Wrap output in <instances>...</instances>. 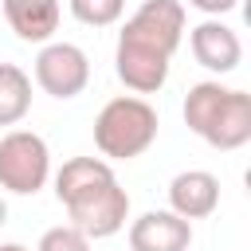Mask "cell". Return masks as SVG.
I'll return each instance as SVG.
<instances>
[{"label":"cell","mask_w":251,"mask_h":251,"mask_svg":"<svg viewBox=\"0 0 251 251\" xmlns=\"http://www.w3.org/2000/svg\"><path fill=\"white\" fill-rule=\"evenodd\" d=\"M184 39V4L180 0H145L122 27L114 71L133 94H157L169 78L173 51Z\"/></svg>","instance_id":"obj_1"},{"label":"cell","mask_w":251,"mask_h":251,"mask_svg":"<svg viewBox=\"0 0 251 251\" xmlns=\"http://www.w3.org/2000/svg\"><path fill=\"white\" fill-rule=\"evenodd\" d=\"M55 196L86 239H106L126 227L129 192L118 184L114 169L102 157H71L55 173Z\"/></svg>","instance_id":"obj_2"},{"label":"cell","mask_w":251,"mask_h":251,"mask_svg":"<svg viewBox=\"0 0 251 251\" xmlns=\"http://www.w3.org/2000/svg\"><path fill=\"white\" fill-rule=\"evenodd\" d=\"M184 126L212 149H239L251 141V94L220 82H196L184 94Z\"/></svg>","instance_id":"obj_3"},{"label":"cell","mask_w":251,"mask_h":251,"mask_svg":"<svg viewBox=\"0 0 251 251\" xmlns=\"http://www.w3.org/2000/svg\"><path fill=\"white\" fill-rule=\"evenodd\" d=\"M157 110L137 98V94H122V98H110L98 118H94V145L102 157H114V161H129V157H141L153 141H157Z\"/></svg>","instance_id":"obj_4"},{"label":"cell","mask_w":251,"mask_h":251,"mask_svg":"<svg viewBox=\"0 0 251 251\" xmlns=\"http://www.w3.org/2000/svg\"><path fill=\"white\" fill-rule=\"evenodd\" d=\"M51 176L47 141L31 129H12L0 137V188L16 196H35Z\"/></svg>","instance_id":"obj_5"},{"label":"cell","mask_w":251,"mask_h":251,"mask_svg":"<svg viewBox=\"0 0 251 251\" xmlns=\"http://www.w3.org/2000/svg\"><path fill=\"white\" fill-rule=\"evenodd\" d=\"M35 82L51 98H75L90 82V59L75 43H43L35 55Z\"/></svg>","instance_id":"obj_6"},{"label":"cell","mask_w":251,"mask_h":251,"mask_svg":"<svg viewBox=\"0 0 251 251\" xmlns=\"http://www.w3.org/2000/svg\"><path fill=\"white\" fill-rule=\"evenodd\" d=\"M192 224L176 212H145L129 224V251H188Z\"/></svg>","instance_id":"obj_7"},{"label":"cell","mask_w":251,"mask_h":251,"mask_svg":"<svg viewBox=\"0 0 251 251\" xmlns=\"http://www.w3.org/2000/svg\"><path fill=\"white\" fill-rule=\"evenodd\" d=\"M188 47H192L196 63L208 67V71H216V75L235 71L239 59H243V43H239V35H235L227 24H220V20H204V24H196L192 35H188Z\"/></svg>","instance_id":"obj_8"},{"label":"cell","mask_w":251,"mask_h":251,"mask_svg":"<svg viewBox=\"0 0 251 251\" xmlns=\"http://www.w3.org/2000/svg\"><path fill=\"white\" fill-rule=\"evenodd\" d=\"M169 204H173L169 212H176L180 220H204L220 204V180L204 169L176 173L173 184H169Z\"/></svg>","instance_id":"obj_9"},{"label":"cell","mask_w":251,"mask_h":251,"mask_svg":"<svg viewBox=\"0 0 251 251\" xmlns=\"http://www.w3.org/2000/svg\"><path fill=\"white\" fill-rule=\"evenodd\" d=\"M0 8L8 27L24 43H47L59 31V16H63L59 0H0Z\"/></svg>","instance_id":"obj_10"},{"label":"cell","mask_w":251,"mask_h":251,"mask_svg":"<svg viewBox=\"0 0 251 251\" xmlns=\"http://www.w3.org/2000/svg\"><path fill=\"white\" fill-rule=\"evenodd\" d=\"M31 110V78L16 63H0V126L24 122Z\"/></svg>","instance_id":"obj_11"},{"label":"cell","mask_w":251,"mask_h":251,"mask_svg":"<svg viewBox=\"0 0 251 251\" xmlns=\"http://www.w3.org/2000/svg\"><path fill=\"white\" fill-rule=\"evenodd\" d=\"M126 12V0H71V16L90 27H110Z\"/></svg>","instance_id":"obj_12"},{"label":"cell","mask_w":251,"mask_h":251,"mask_svg":"<svg viewBox=\"0 0 251 251\" xmlns=\"http://www.w3.org/2000/svg\"><path fill=\"white\" fill-rule=\"evenodd\" d=\"M35 251H90V239H86L78 227L59 224V227L43 231V239H39V247H35Z\"/></svg>","instance_id":"obj_13"},{"label":"cell","mask_w":251,"mask_h":251,"mask_svg":"<svg viewBox=\"0 0 251 251\" xmlns=\"http://www.w3.org/2000/svg\"><path fill=\"white\" fill-rule=\"evenodd\" d=\"M188 4H192L196 12H204V16H212V20H216V16L231 12V8L239 4V0H188Z\"/></svg>","instance_id":"obj_14"},{"label":"cell","mask_w":251,"mask_h":251,"mask_svg":"<svg viewBox=\"0 0 251 251\" xmlns=\"http://www.w3.org/2000/svg\"><path fill=\"white\" fill-rule=\"evenodd\" d=\"M8 224V204H4V196H0V227Z\"/></svg>","instance_id":"obj_15"},{"label":"cell","mask_w":251,"mask_h":251,"mask_svg":"<svg viewBox=\"0 0 251 251\" xmlns=\"http://www.w3.org/2000/svg\"><path fill=\"white\" fill-rule=\"evenodd\" d=\"M0 251H27L24 243H0Z\"/></svg>","instance_id":"obj_16"}]
</instances>
